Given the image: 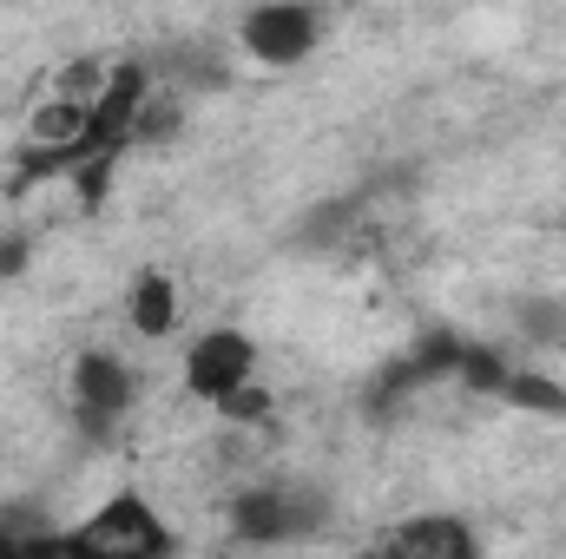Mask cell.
<instances>
[{
  "label": "cell",
  "mask_w": 566,
  "mask_h": 559,
  "mask_svg": "<svg viewBox=\"0 0 566 559\" xmlns=\"http://www.w3.org/2000/svg\"><path fill=\"white\" fill-rule=\"evenodd\" d=\"M501 389H507L521 409H547V415H566V389H560V382H541V376H507Z\"/></svg>",
  "instance_id": "8"
},
{
  "label": "cell",
  "mask_w": 566,
  "mask_h": 559,
  "mask_svg": "<svg viewBox=\"0 0 566 559\" xmlns=\"http://www.w3.org/2000/svg\"><path fill=\"white\" fill-rule=\"evenodd\" d=\"M251 369H258L251 336H238V329H211V336L185 356V389H191V395H205V402H224L231 389H244V382H251Z\"/></svg>",
  "instance_id": "3"
},
{
  "label": "cell",
  "mask_w": 566,
  "mask_h": 559,
  "mask_svg": "<svg viewBox=\"0 0 566 559\" xmlns=\"http://www.w3.org/2000/svg\"><path fill=\"white\" fill-rule=\"evenodd\" d=\"M133 402H139V382H133L126 362H113V356H99V349L73 362V409H80V421H86L93 434H106Z\"/></svg>",
  "instance_id": "4"
},
{
  "label": "cell",
  "mask_w": 566,
  "mask_h": 559,
  "mask_svg": "<svg viewBox=\"0 0 566 559\" xmlns=\"http://www.w3.org/2000/svg\"><path fill=\"white\" fill-rule=\"evenodd\" d=\"M27 271V238H0V277Z\"/></svg>",
  "instance_id": "9"
},
{
  "label": "cell",
  "mask_w": 566,
  "mask_h": 559,
  "mask_svg": "<svg viewBox=\"0 0 566 559\" xmlns=\"http://www.w3.org/2000/svg\"><path fill=\"white\" fill-rule=\"evenodd\" d=\"M316 40H323V20H316V7H303V0H264L258 13H244V46H251V60H264V66H296V60H310Z\"/></svg>",
  "instance_id": "2"
},
{
  "label": "cell",
  "mask_w": 566,
  "mask_h": 559,
  "mask_svg": "<svg viewBox=\"0 0 566 559\" xmlns=\"http://www.w3.org/2000/svg\"><path fill=\"white\" fill-rule=\"evenodd\" d=\"M323 520V507L296 487H264V494H244L231 507V534L238 540H296Z\"/></svg>",
  "instance_id": "5"
},
{
  "label": "cell",
  "mask_w": 566,
  "mask_h": 559,
  "mask_svg": "<svg viewBox=\"0 0 566 559\" xmlns=\"http://www.w3.org/2000/svg\"><path fill=\"white\" fill-rule=\"evenodd\" d=\"M376 547H382V553H402V559H474L481 553V540H474L461 520H448V514L402 520V527H389Z\"/></svg>",
  "instance_id": "6"
},
{
  "label": "cell",
  "mask_w": 566,
  "mask_h": 559,
  "mask_svg": "<svg viewBox=\"0 0 566 559\" xmlns=\"http://www.w3.org/2000/svg\"><path fill=\"white\" fill-rule=\"evenodd\" d=\"M126 309H133V329H139V336H171V329H178V283L139 277V289L126 296Z\"/></svg>",
  "instance_id": "7"
},
{
  "label": "cell",
  "mask_w": 566,
  "mask_h": 559,
  "mask_svg": "<svg viewBox=\"0 0 566 559\" xmlns=\"http://www.w3.org/2000/svg\"><path fill=\"white\" fill-rule=\"evenodd\" d=\"M60 547H73V553H113V559H158V553H171V534L158 527V514L145 507L139 494H119L86 527L60 534Z\"/></svg>",
  "instance_id": "1"
}]
</instances>
